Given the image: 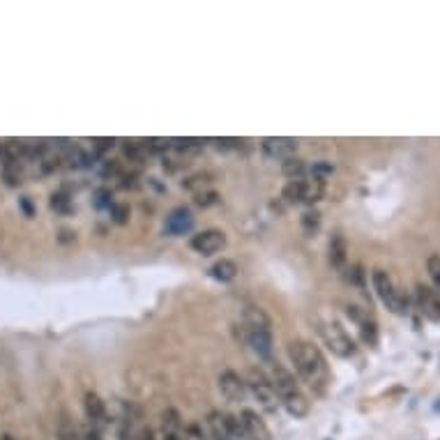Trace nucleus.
Here are the masks:
<instances>
[{
    "mask_svg": "<svg viewBox=\"0 0 440 440\" xmlns=\"http://www.w3.org/2000/svg\"><path fill=\"white\" fill-rule=\"evenodd\" d=\"M288 357L298 371V376L319 394H325V389L332 380L330 364L319 346H314L307 339H295L288 344Z\"/></svg>",
    "mask_w": 440,
    "mask_h": 440,
    "instance_id": "1",
    "label": "nucleus"
},
{
    "mask_svg": "<svg viewBox=\"0 0 440 440\" xmlns=\"http://www.w3.org/2000/svg\"><path fill=\"white\" fill-rule=\"evenodd\" d=\"M270 380H272V387H275V392H277L279 403L288 410V415L298 417V420H300V417H307L309 415V410H312V403H309L307 394L302 392L298 378H295L284 364L272 362V366H270Z\"/></svg>",
    "mask_w": 440,
    "mask_h": 440,
    "instance_id": "2",
    "label": "nucleus"
},
{
    "mask_svg": "<svg viewBox=\"0 0 440 440\" xmlns=\"http://www.w3.org/2000/svg\"><path fill=\"white\" fill-rule=\"evenodd\" d=\"M242 330L251 350L258 357L270 359L275 346H272V321L268 319V314L261 307H247L242 316Z\"/></svg>",
    "mask_w": 440,
    "mask_h": 440,
    "instance_id": "3",
    "label": "nucleus"
},
{
    "mask_svg": "<svg viewBox=\"0 0 440 440\" xmlns=\"http://www.w3.org/2000/svg\"><path fill=\"white\" fill-rule=\"evenodd\" d=\"M244 380H247V389L256 399L258 408H261L265 415H277L281 403L277 399V392H275V387H272V380L268 373L263 369H258V366H251Z\"/></svg>",
    "mask_w": 440,
    "mask_h": 440,
    "instance_id": "4",
    "label": "nucleus"
},
{
    "mask_svg": "<svg viewBox=\"0 0 440 440\" xmlns=\"http://www.w3.org/2000/svg\"><path fill=\"white\" fill-rule=\"evenodd\" d=\"M281 194H284V198L288 201V203L312 205V203H316V201H321L323 194H325V180H319V178L288 180Z\"/></svg>",
    "mask_w": 440,
    "mask_h": 440,
    "instance_id": "5",
    "label": "nucleus"
},
{
    "mask_svg": "<svg viewBox=\"0 0 440 440\" xmlns=\"http://www.w3.org/2000/svg\"><path fill=\"white\" fill-rule=\"evenodd\" d=\"M205 440H247V434H244L240 417L221 413V410H212L208 415Z\"/></svg>",
    "mask_w": 440,
    "mask_h": 440,
    "instance_id": "6",
    "label": "nucleus"
},
{
    "mask_svg": "<svg viewBox=\"0 0 440 440\" xmlns=\"http://www.w3.org/2000/svg\"><path fill=\"white\" fill-rule=\"evenodd\" d=\"M371 281H373V288H376L378 298L383 300V305L389 309V312L396 316L408 314V298L394 286L392 277H389L385 270H373Z\"/></svg>",
    "mask_w": 440,
    "mask_h": 440,
    "instance_id": "7",
    "label": "nucleus"
},
{
    "mask_svg": "<svg viewBox=\"0 0 440 440\" xmlns=\"http://www.w3.org/2000/svg\"><path fill=\"white\" fill-rule=\"evenodd\" d=\"M321 337L325 339L328 348L339 357H353L355 355V341L350 339V335L341 328V323L337 319H325L321 321Z\"/></svg>",
    "mask_w": 440,
    "mask_h": 440,
    "instance_id": "8",
    "label": "nucleus"
},
{
    "mask_svg": "<svg viewBox=\"0 0 440 440\" xmlns=\"http://www.w3.org/2000/svg\"><path fill=\"white\" fill-rule=\"evenodd\" d=\"M189 247L196 251L201 256H212L221 251L226 247V233L219 228H208V230H201L189 240Z\"/></svg>",
    "mask_w": 440,
    "mask_h": 440,
    "instance_id": "9",
    "label": "nucleus"
},
{
    "mask_svg": "<svg viewBox=\"0 0 440 440\" xmlns=\"http://www.w3.org/2000/svg\"><path fill=\"white\" fill-rule=\"evenodd\" d=\"M219 392L223 394V399L230 403H242L249 394L247 380H244L240 373L226 369L219 373Z\"/></svg>",
    "mask_w": 440,
    "mask_h": 440,
    "instance_id": "10",
    "label": "nucleus"
},
{
    "mask_svg": "<svg viewBox=\"0 0 440 440\" xmlns=\"http://www.w3.org/2000/svg\"><path fill=\"white\" fill-rule=\"evenodd\" d=\"M415 305L420 309V314L424 319H429L431 323H440V295L427 284H417L415 286Z\"/></svg>",
    "mask_w": 440,
    "mask_h": 440,
    "instance_id": "11",
    "label": "nucleus"
},
{
    "mask_svg": "<svg viewBox=\"0 0 440 440\" xmlns=\"http://www.w3.org/2000/svg\"><path fill=\"white\" fill-rule=\"evenodd\" d=\"M261 150L270 160L284 162L288 157H295V153H298V141L288 139V136H268V139L261 141Z\"/></svg>",
    "mask_w": 440,
    "mask_h": 440,
    "instance_id": "12",
    "label": "nucleus"
},
{
    "mask_svg": "<svg viewBox=\"0 0 440 440\" xmlns=\"http://www.w3.org/2000/svg\"><path fill=\"white\" fill-rule=\"evenodd\" d=\"M160 440H185V422L176 408H164L160 417Z\"/></svg>",
    "mask_w": 440,
    "mask_h": 440,
    "instance_id": "13",
    "label": "nucleus"
},
{
    "mask_svg": "<svg viewBox=\"0 0 440 440\" xmlns=\"http://www.w3.org/2000/svg\"><path fill=\"white\" fill-rule=\"evenodd\" d=\"M240 422H242V427H244V434H247V440H272L268 424L263 422V417L258 415L256 410L242 408Z\"/></svg>",
    "mask_w": 440,
    "mask_h": 440,
    "instance_id": "14",
    "label": "nucleus"
},
{
    "mask_svg": "<svg viewBox=\"0 0 440 440\" xmlns=\"http://www.w3.org/2000/svg\"><path fill=\"white\" fill-rule=\"evenodd\" d=\"M83 403H85V417H88L90 427L97 431H104V427L109 424V413H106V406H104V401L99 399V394L88 392Z\"/></svg>",
    "mask_w": 440,
    "mask_h": 440,
    "instance_id": "15",
    "label": "nucleus"
},
{
    "mask_svg": "<svg viewBox=\"0 0 440 440\" xmlns=\"http://www.w3.org/2000/svg\"><path fill=\"white\" fill-rule=\"evenodd\" d=\"M192 226H194L192 212L187 210V208H176V210H173L169 217H166L164 230L169 235H185Z\"/></svg>",
    "mask_w": 440,
    "mask_h": 440,
    "instance_id": "16",
    "label": "nucleus"
},
{
    "mask_svg": "<svg viewBox=\"0 0 440 440\" xmlns=\"http://www.w3.org/2000/svg\"><path fill=\"white\" fill-rule=\"evenodd\" d=\"M346 261H348V247H346V240L341 235H335L330 240V263L332 268L341 270Z\"/></svg>",
    "mask_w": 440,
    "mask_h": 440,
    "instance_id": "17",
    "label": "nucleus"
},
{
    "mask_svg": "<svg viewBox=\"0 0 440 440\" xmlns=\"http://www.w3.org/2000/svg\"><path fill=\"white\" fill-rule=\"evenodd\" d=\"M208 272H210L212 279L221 281V284H228V281H233L237 277V265L233 261H228V258H221V261L214 263Z\"/></svg>",
    "mask_w": 440,
    "mask_h": 440,
    "instance_id": "18",
    "label": "nucleus"
},
{
    "mask_svg": "<svg viewBox=\"0 0 440 440\" xmlns=\"http://www.w3.org/2000/svg\"><path fill=\"white\" fill-rule=\"evenodd\" d=\"M281 171H284L291 180H300V178H305L307 166L300 157H288V160L281 162Z\"/></svg>",
    "mask_w": 440,
    "mask_h": 440,
    "instance_id": "19",
    "label": "nucleus"
},
{
    "mask_svg": "<svg viewBox=\"0 0 440 440\" xmlns=\"http://www.w3.org/2000/svg\"><path fill=\"white\" fill-rule=\"evenodd\" d=\"M208 185H210V176H208V173H198V176H192L189 180H185V183H183L185 189L196 192V194L208 189Z\"/></svg>",
    "mask_w": 440,
    "mask_h": 440,
    "instance_id": "20",
    "label": "nucleus"
},
{
    "mask_svg": "<svg viewBox=\"0 0 440 440\" xmlns=\"http://www.w3.org/2000/svg\"><path fill=\"white\" fill-rule=\"evenodd\" d=\"M139 438L136 434V427H134V417L132 415H125L120 422V431H118V440H134Z\"/></svg>",
    "mask_w": 440,
    "mask_h": 440,
    "instance_id": "21",
    "label": "nucleus"
},
{
    "mask_svg": "<svg viewBox=\"0 0 440 440\" xmlns=\"http://www.w3.org/2000/svg\"><path fill=\"white\" fill-rule=\"evenodd\" d=\"M302 226H305L307 233H314V230H319L321 226V214L319 212H305V217H302Z\"/></svg>",
    "mask_w": 440,
    "mask_h": 440,
    "instance_id": "22",
    "label": "nucleus"
},
{
    "mask_svg": "<svg viewBox=\"0 0 440 440\" xmlns=\"http://www.w3.org/2000/svg\"><path fill=\"white\" fill-rule=\"evenodd\" d=\"M427 270H429V277L434 279V284L440 288V256H438V254L429 256V261H427Z\"/></svg>",
    "mask_w": 440,
    "mask_h": 440,
    "instance_id": "23",
    "label": "nucleus"
},
{
    "mask_svg": "<svg viewBox=\"0 0 440 440\" xmlns=\"http://www.w3.org/2000/svg\"><path fill=\"white\" fill-rule=\"evenodd\" d=\"M60 440H83V436H81V431H78L74 424H67L65 422L62 427H60Z\"/></svg>",
    "mask_w": 440,
    "mask_h": 440,
    "instance_id": "24",
    "label": "nucleus"
},
{
    "mask_svg": "<svg viewBox=\"0 0 440 440\" xmlns=\"http://www.w3.org/2000/svg\"><path fill=\"white\" fill-rule=\"evenodd\" d=\"M217 192H212V189H203V192H198L196 194V203L198 205H212V203H217Z\"/></svg>",
    "mask_w": 440,
    "mask_h": 440,
    "instance_id": "25",
    "label": "nucleus"
},
{
    "mask_svg": "<svg viewBox=\"0 0 440 440\" xmlns=\"http://www.w3.org/2000/svg\"><path fill=\"white\" fill-rule=\"evenodd\" d=\"M111 214H113V221H118V223H125L127 217H129V208L127 205H111Z\"/></svg>",
    "mask_w": 440,
    "mask_h": 440,
    "instance_id": "26",
    "label": "nucleus"
},
{
    "mask_svg": "<svg viewBox=\"0 0 440 440\" xmlns=\"http://www.w3.org/2000/svg\"><path fill=\"white\" fill-rule=\"evenodd\" d=\"M139 440H160V438H157L155 429L146 427V429H141V431H139Z\"/></svg>",
    "mask_w": 440,
    "mask_h": 440,
    "instance_id": "27",
    "label": "nucleus"
}]
</instances>
